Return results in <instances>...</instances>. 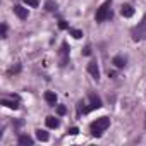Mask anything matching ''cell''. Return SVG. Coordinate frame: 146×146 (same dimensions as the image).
Here are the masks:
<instances>
[{"mask_svg":"<svg viewBox=\"0 0 146 146\" xmlns=\"http://www.w3.org/2000/svg\"><path fill=\"white\" fill-rule=\"evenodd\" d=\"M108 127H110V119H108V117H100V119H96V120L90 125V131H91L93 136L100 137Z\"/></svg>","mask_w":146,"mask_h":146,"instance_id":"6da1fadb","label":"cell"},{"mask_svg":"<svg viewBox=\"0 0 146 146\" xmlns=\"http://www.w3.org/2000/svg\"><path fill=\"white\" fill-rule=\"evenodd\" d=\"M110 5H112V0H105V2L98 7L96 16H95L96 23H103V21L110 19V16H112V12H110Z\"/></svg>","mask_w":146,"mask_h":146,"instance_id":"7a4b0ae2","label":"cell"},{"mask_svg":"<svg viewBox=\"0 0 146 146\" xmlns=\"http://www.w3.org/2000/svg\"><path fill=\"white\" fill-rule=\"evenodd\" d=\"M131 36H132L134 41H143V40H146V14H144V17L141 19V23H139L136 28H132Z\"/></svg>","mask_w":146,"mask_h":146,"instance_id":"3957f363","label":"cell"},{"mask_svg":"<svg viewBox=\"0 0 146 146\" xmlns=\"http://www.w3.org/2000/svg\"><path fill=\"white\" fill-rule=\"evenodd\" d=\"M67 62H69V45L64 41L60 46V65L64 67V65H67Z\"/></svg>","mask_w":146,"mask_h":146,"instance_id":"277c9868","label":"cell"},{"mask_svg":"<svg viewBox=\"0 0 146 146\" xmlns=\"http://www.w3.org/2000/svg\"><path fill=\"white\" fill-rule=\"evenodd\" d=\"M88 100H90V110H95V108H100L102 107V98L95 93H90L88 95Z\"/></svg>","mask_w":146,"mask_h":146,"instance_id":"5b68a950","label":"cell"},{"mask_svg":"<svg viewBox=\"0 0 146 146\" xmlns=\"http://www.w3.org/2000/svg\"><path fill=\"white\" fill-rule=\"evenodd\" d=\"M88 72H90V74L98 81L100 79V69H98V64L96 62H90L88 64Z\"/></svg>","mask_w":146,"mask_h":146,"instance_id":"8992f818","label":"cell"},{"mask_svg":"<svg viewBox=\"0 0 146 146\" xmlns=\"http://www.w3.org/2000/svg\"><path fill=\"white\" fill-rule=\"evenodd\" d=\"M120 14H122L124 17H132V16H134L132 5H131V4H124V5L120 7Z\"/></svg>","mask_w":146,"mask_h":146,"instance_id":"52a82bcc","label":"cell"},{"mask_svg":"<svg viewBox=\"0 0 146 146\" xmlns=\"http://www.w3.org/2000/svg\"><path fill=\"white\" fill-rule=\"evenodd\" d=\"M14 14L19 19H28V9H24L23 5H14Z\"/></svg>","mask_w":146,"mask_h":146,"instance_id":"ba28073f","label":"cell"},{"mask_svg":"<svg viewBox=\"0 0 146 146\" xmlns=\"http://www.w3.org/2000/svg\"><path fill=\"white\" fill-rule=\"evenodd\" d=\"M113 65L115 67H119V69H122V67H125V64H127V58L125 57H122V55H117V57H113Z\"/></svg>","mask_w":146,"mask_h":146,"instance_id":"9c48e42d","label":"cell"},{"mask_svg":"<svg viewBox=\"0 0 146 146\" xmlns=\"http://www.w3.org/2000/svg\"><path fill=\"white\" fill-rule=\"evenodd\" d=\"M46 125L50 127V129H57L58 125H60V122H58V119L57 117H53V115H50V117H46Z\"/></svg>","mask_w":146,"mask_h":146,"instance_id":"30bf717a","label":"cell"},{"mask_svg":"<svg viewBox=\"0 0 146 146\" xmlns=\"http://www.w3.org/2000/svg\"><path fill=\"white\" fill-rule=\"evenodd\" d=\"M0 103L5 105V107H9V108H14V110L19 108V102H17V98H16L14 102H11V100H7V98H2V102H0Z\"/></svg>","mask_w":146,"mask_h":146,"instance_id":"8fae6325","label":"cell"},{"mask_svg":"<svg viewBox=\"0 0 146 146\" xmlns=\"http://www.w3.org/2000/svg\"><path fill=\"white\" fill-rule=\"evenodd\" d=\"M17 143H19L21 146H31V144H33V139H31L29 136H26V134H23V136H19V139H17Z\"/></svg>","mask_w":146,"mask_h":146,"instance_id":"7c38bea8","label":"cell"},{"mask_svg":"<svg viewBox=\"0 0 146 146\" xmlns=\"http://www.w3.org/2000/svg\"><path fill=\"white\" fill-rule=\"evenodd\" d=\"M45 9H46L48 12H55V11L58 9V4L55 2V0H46V2H45Z\"/></svg>","mask_w":146,"mask_h":146,"instance_id":"4fadbf2b","label":"cell"},{"mask_svg":"<svg viewBox=\"0 0 146 146\" xmlns=\"http://www.w3.org/2000/svg\"><path fill=\"white\" fill-rule=\"evenodd\" d=\"M45 100H46V103L55 105V103H57V95H55L53 91H46V93H45Z\"/></svg>","mask_w":146,"mask_h":146,"instance_id":"5bb4252c","label":"cell"},{"mask_svg":"<svg viewBox=\"0 0 146 146\" xmlns=\"http://www.w3.org/2000/svg\"><path fill=\"white\" fill-rule=\"evenodd\" d=\"M36 137H38L40 141H48V132H45V131L38 129V131H36Z\"/></svg>","mask_w":146,"mask_h":146,"instance_id":"9a60e30c","label":"cell"},{"mask_svg":"<svg viewBox=\"0 0 146 146\" xmlns=\"http://www.w3.org/2000/svg\"><path fill=\"white\" fill-rule=\"evenodd\" d=\"M69 33L74 36L76 40H79V38H83V31H79V29H69Z\"/></svg>","mask_w":146,"mask_h":146,"instance_id":"2e32d148","label":"cell"},{"mask_svg":"<svg viewBox=\"0 0 146 146\" xmlns=\"http://www.w3.org/2000/svg\"><path fill=\"white\" fill-rule=\"evenodd\" d=\"M24 4L29 7H38L40 5V0H24Z\"/></svg>","mask_w":146,"mask_h":146,"instance_id":"e0dca14e","label":"cell"},{"mask_svg":"<svg viewBox=\"0 0 146 146\" xmlns=\"http://www.w3.org/2000/svg\"><path fill=\"white\" fill-rule=\"evenodd\" d=\"M65 112H67V108H65L64 105H58V107H57V113H58V115H65Z\"/></svg>","mask_w":146,"mask_h":146,"instance_id":"ac0fdd59","label":"cell"},{"mask_svg":"<svg viewBox=\"0 0 146 146\" xmlns=\"http://www.w3.org/2000/svg\"><path fill=\"white\" fill-rule=\"evenodd\" d=\"M2 38H7V24H2Z\"/></svg>","mask_w":146,"mask_h":146,"instance_id":"d6986e66","label":"cell"},{"mask_svg":"<svg viewBox=\"0 0 146 146\" xmlns=\"http://www.w3.org/2000/svg\"><path fill=\"white\" fill-rule=\"evenodd\" d=\"M78 132H79V129H78V127H70V129H69V134H72V136H76Z\"/></svg>","mask_w":146,"mask_h":146,"instance_id":"ffe728a7","label":"cell"},{"mask_svg":"<svg viewBox=\"0 0 146 146\" xmlns=\"http://www.w3.org/2000/svg\"><path fill=\"white\" fill-rule=\"evenodd\" d=\"M58 28L60 29H67V23L65 21H58Z\"/></svg>","mask_w":146,"mask_h":146,"instance_id":"44dd1931","label":"cell"},{"mask_svg":"<svg viewBox=\"0 0 146 146\" xmlns=\"http://www.w3.org/2000/svg\"><path fill=\"white\" fill-rule=\"evenodd\" d=\"M83 53H84V55H91V46L88 45V46H86V48L83 50Z\"/></svg>","mask_w":146,"mask_h":146,"instance_id":"7402d4cb","label":"cell"}]
</instances>
